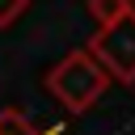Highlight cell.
Returning a JSON list of instances; mask_svg holds the SVG:
<instances>
[{
  "label": "cell",
  "mask_w": 135,
  "mask_h": 135,
  "mask_svg": "<svg viewBox=\"0 0 135 135\" xmlns=\"http://www.w3.org/2000/svg\"><path fill=\"white\" fill-rule=\"evenodd\" d=\"M84 51L101 63V72L110 76V84H114V80H118V84H135V8H131L127 17L101 25V30L89 38Z\"/></svg>",
  "instance_id": "cell-2"
},
{
  "label": "cell",
  "mask_w": 135,
  "mask_h": 135,
  "mask_svg": "<svg viewBox=\"0 0 135 135\" xmlns=\"http://www.w3.org/2000/svg\"><path fill=\"white\" fill-rule=\"evenodd\" d=\"M0 135H51V131H42V127H34L25 114H17V110H0Z\"/></svg>",
  "instance_id": "cell-4"
},
{
  "label": "cell",
  "mask_w": 135,
  "mask_h": 135,
  "mask_svg": "<svg viewBox=\"0 0 135 135\" xmlns=\"http://www.w3.org/2000/svg\"><path fill=\"white\" fill-rule=\"evenodd\" d=\"M131 4H135V0H131Z\"/></svg>",
  "instance_id": "cell-6"
},
{
  "label": "cell",
  "mask_w": 135,
  "mask_h": 135,
  "mask_svg": "<svg viewBox=\"0 0 135 135\" xmlns=\"http://www.w3.org/2000/svg\"><path fill=\"white\" fill-rule=\"evenodd\" d=\"M46 93L68 110V114H84V110H93L97 101H101V93L110 89V76L101 72V63L84 51V46H76V51H68L51 72H46Z\"/></svg>",
  "instance_id": "cell-1"
},
{
  "label": "cell",
  "mask_w": 135,
  "mask_h": 135,
  "mask_svg": "<svg viewBox=\"0 0 135 135\" xmlns=\"http://www.w3.org/2000/svg\"><path fill=\"white\" fill-rule=\"evenodd\" d=\"M25 8H30V0H0V30H8L17 17H25Z\"/></svg>",
  "instance_id": "cell-5"
},
{
  "label": "cell",
  "mask_w": 135,
  "mask_h": 135,
  "mask_svg": "<svg viewBox=\"0 0 135 135\" xmlns=\"http://www.w3.org/2000/svg\"><path fill=\"white\" fill-rule=\"evenodd\" d=\"M131 8H135L131 0H89V17L97 21V30L110 25V21H118V17H127Z\"/></svg>",
  "instance_id": "cell-3"
}]
</instances>
